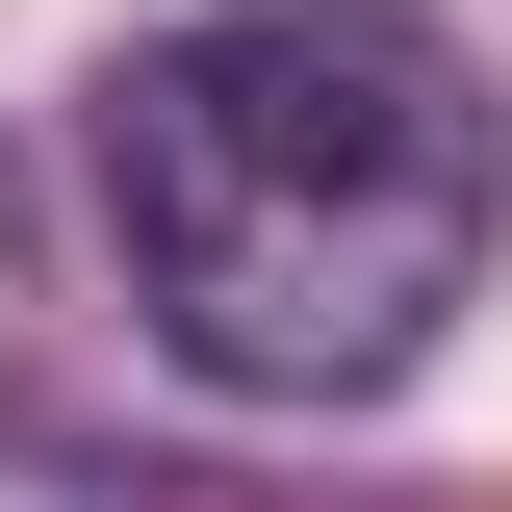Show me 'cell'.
<instances>
[{"label":"cell","mask_w":512,"mask_h":512,"mask_svg":"<svg viewBox=\"0 0 512 512\" xmlns=\"http://www.w3.org/2000/svg\"><path fill=\"white\" fill-rule=\"evenodd\" d=\"M103 205H128V282L205 384L333 410V384L436 359L461 256L512 205V103L410 0H231L103 103Z\"/></svg>","instance_id":"cell-1"}]
</instances>
